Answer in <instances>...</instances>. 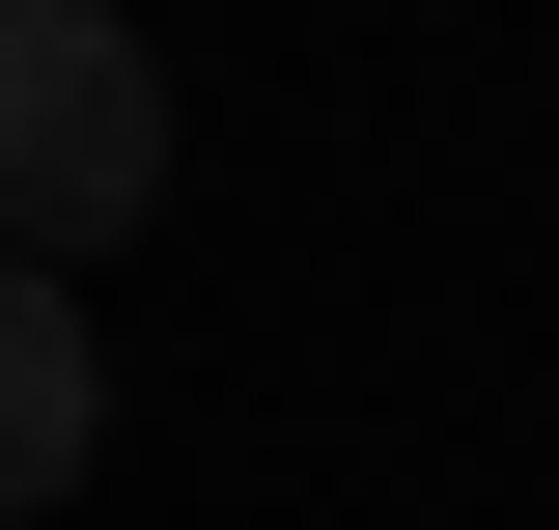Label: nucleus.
I'll return each instance as SVG.
<instances>
[{
  "instance_id": "obj_1",
  "label": "nucleus",
  "mask_w": 559,
  "mask_h": 530,
  "mask_svg": "<svg viewBox=\"0 0 559 530\" xmlns=\"http://www.w3.org/2000/svg\"><path fill=\"white\" fill-rule=\"evenodd\" d=\"M168 196V57H140L112 0H0V252H112Z\"/></svg>"
},
{
  "instance_id": "obj_2",
  "label": "nucleus",
  "mask_w": 559,
  "mask_h": 530,
  "mask_svg": "<svg viewBox=\"0 0 559 530\" xmlns=\"http://www.w3.org/2000/svg\"><path fill=\"white\" fill-rule=\"evenodd\" d=\"M84 447H112V363H84V308H57V252H0V503H57Z\"/></svg>"
}]
</instances>
